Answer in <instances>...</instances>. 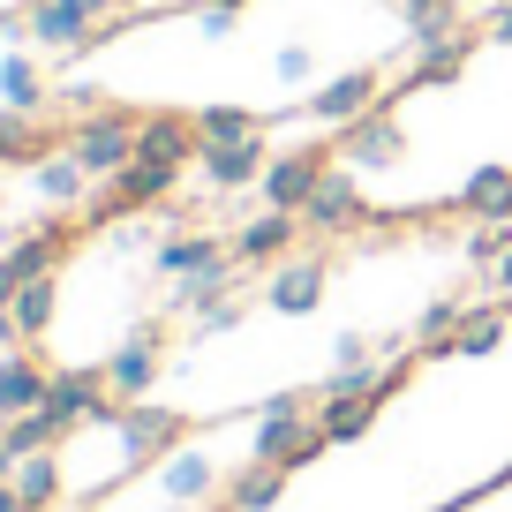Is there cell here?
<instances>
[{
	"mask_svg": "<svg viewBox=\"0 0 512 512\" xmlns=\"http://www.w3.org/2000/svg\"><path fill=\"white\" fill-rule=\"evenodd\" d=\"M68 437V422L53 415V407H31V415H16V422H0V445L16 452V460H31V452H53Z\"/></svg>",
	"mask_w": 512,
	"mask_h": 512,
	"instance_id": "24",
	"label": "cell"
},
{
	"mask_svg": "<svg viewBox=\"0 0 512 512\" xmlns=\"http://www.w3.org/2000/svg\"><path fill=\"white\" fill-rule=\"evenodd\" d=\"M505 241H512V226H475V234H467V256H475L482 272H497V256H505Z\"/></svg>",
	"mask_w": 512,
	"mask_h": 512,
	"instance_id": "31",
	"label": "cell"
},
{
	"mask_svg": "<svg viewBox=\"0 0 512 512\" xmlns=\"http://www.w3.org/2000/svg\"><path fill=\"white\" fill-rule=\"evenodd\" d=\"M294 234H309L302 211H264V219L234 226V264H287V256H294Z\"/></svg>",
	"mask_w": 512,
	"mask_h": 512,
	"instance_id": "8",
	"label": "cell"
},
{
	"mask_svg": "<svg viewBox=\"0 0 512 512\" xmlns=\"http://www.w3.org/2000/svg\"><path fill=\"white\" fill-rule=\"evenodd\" d=\"M31 181H38V196H46L53 211H76L83 196L98 189V181H91V166H83L76 151H68V159H53V151H46V159H38V174H31Z\"/></svg>",
	"mask_w": 512,
	"mask_h": 512,
	"instance_id": "19",
	"label": "cell"
},
{
	"mask_svg": "<svg viewBox=\"0 0 512 512\" xmlns=\"http://www.w3.org/2000/svg\"><path fill=\"white\" fill-rule=\"evenodd\" d=\"M482 38H490V46H512V0H497V8H490V23H482Z\"/></svg>",
	"mask_w": 512,
	"mask_h": 512,
	"instance_id": "34",
	"label": "cell"
},
{
	"mask_svg": "<svg viewBox=\"0 0 512 512\" xmlns=\"http://www.w3.org/2000/svg\"><path fill=\"white\" fill-rule=\"evenodd\" d=\"M106 400H113L106 369H53V384H46V407L68 422V430H76V422H91Z\"/></svg>",
	"mask_w": 512,
	"mask_h": 512,
	"instance_id": "11",
	"label": "cell"
},
{
	"mask_svg": "<svg viewBox=\"0 0 512 512\" xmlns=\"http://www.w3.org/2000/svg\"><path fill=\"white\" fill-rule=\"evenodd\" d=\"M61 490H68L61 452H31V460L16 467V497H23V512H53V505H61Z\"/></svg>",
	"mask_w": 512,
	"mask_h": 512,
	"instance_id": "22",
	"label": "cell"
},
{
	"mask_svg": "<svg viewBox=\"0 0 512 512\" xmlns=\"http://www.w3.org/2000/svg\"><path fill=\"white\" fill-rule=\"evenodd\" d=\"M377 392H317V430L332 437V445H354V437H369V422H377Z\"/></svg>",
	"mask_w": 512,
	"mask_h": 512,
	"instance_id": "15",
	"label": "cell"
},
{
	"mask_svg": "<svg viewBox=\"0 0 512 512\" xmlns=\"http://www.w3.org/2000/svg\"><path fill=\"white\" fill-rule=\"evenodd\" d=\"M339 166V151H324V144H294V151H279L272 166H264V211H302L309 196H317V181Z\"/></svg>",
	"mask_w": 512,
	"mask_h": 512,
	"instance_id": "1",
	"label": "cell"
},
{
	"mask_svg": "<svg viewBox=\"0 0 512 512\" xmlns=\"http://www.w3.org/2000/svg\"><path fill=\"white\" fill-rule=\"evenodd\" d=\"M83 31H91V16H83L76 0H31L23 8V38L31 46H53V53H76Z\"/></svg>",
	"mask_w": 512,
	"mask_h": 512,
	"instance_id": "12",
	"label": "cell"
},
{
	"mask_svg": "<svg viewBox=\"0 0 512 512\" xmlns=\"http://www.w3.org/2000/svg\"><path fill=\"white\" fill-rule=\"evenodd\" d=\"M294 467H272V460H249L234 482H226V512H272L279 497H287Z\"/></svg>",
	"mask_w": 512,
	"mask_h": 512,
	"instance_id": "18",
	"label": "cell"
},
{
	"mask_svg": "<svg viewBox=\"0 0 512 512\" xmlns=\"http://www.w3.org/2000/svg\"><path fill=\"white\" fill-rule=\"evenodd\" d=\"M0 302H16V272H8V256H0Z\"/></svg>",
	"mask_w": 512,
	"mask_h": 512,
	"instance_id": "38",
	"label": "cell"
},
{
	"mask_svg": "<svg viewBox=\"0 0 512 512\" xmlns=\"http://www.w3.org/2000/svg\"><path fill=\"white\" fill-rule=\"evenodd\" d=\"M16 467H23V460H16L8 445H0V482H16Z\"/></svg>",
	"mask_w": 512,
	"mask_h": 512,
	"instance_id": "39",
	"label": "cell"
},
{
	"mask_svg": "<svg viewBox=\"0 0 512 512\" xmlns=\"http://www.w3.org/2000/svg\"><path fill=\"white\" fill-rule=\"evenodd\" d=\"M196 166H204L211 189H256L272 159H264V136H241V144H204Z\"/></svg>",
	"mask_w": 512,
	"mask_h": 512,
	"instance_id": "10",
	"label": "cell"
},
{
	"mask_svg": "<svg viewBox=\"0 0 512 512\" xmlns=\"http://www.w3.org/2000/svg\"><path fill=\"white\" fill-rule=\"evenodd\" d=\"M460 211L475 226H512V166H475L460 181Z\"/></svg>",
	"mask_w": 512,
	"mask_h": 512,
	"instance_id": "14",
	"label": "cell"
},
{
	"mask_svg": "<svg viewBox=\"0 0 512 512\" xmlns=\"http://www.w3.org/2000/svg\"><path fill=\"white\" fill-rule=\"evenodd\" d=\"M196 324H204V332H234V324H241V302L226 294V302H211V309H204Z\"/></svg>",
	"mask_w": 512,
	"mask_h": 512,
	"instance_id": "33",
	"label": "cell"
},
{
	"mask_svg": "<svg viewBox=\"0 0 512 512\" xmlns=\"http://www.w3.org/2000/svg\"><path fill=\"white\" fill-rule=\"evenodd\" d=\"M68 151L91 166V181H113L121 166H136V121L113 113V106H98V113H83V128L68 136Z\"/></svg>",
	"mask_w": 512,
	"mask_h": 512,
	"instance_id": "2",
	"label": "cell"
},
{
	"mask_svg": "<svg viewBox=\"0 0 512 512\" xmlns=\"http://www.w3.org/2000/svg\"><path fill=\"white\" fill-rule=\"evenodd\" d=\"M400 8H445V16H460L467 0H400Z\"/></svg>",
	"mask_w": 512,
	"mask_h": 512,
	"instance_id": "37",
	"label": "cell"
},
{
	"mask_svg": "<svg viewBox=\"0 0 512 512\" xmlns=\"http://www.w3.org/2000/svg\"><path fill=\"white\" fill-rule=\"evenodd\" d=\"M467 61H475V38H467V31H452L445 46H422V53H415L407 83H415V91H430V83H452V76H460Z\"/></svg>",
	"mask_w": 512,
	"mask_h": 512,
	"instance_id": "25",
	"label": "cell"
},
{
	"mask_svg": "<svg viewBox=\"0 0 512 512\" xmlns=\"http://www.w3.org/2000/svg\"><path fill=\"white\" fill-rule=\"evenodd\" d=\"M234 294V256H219L211 272H196V279H174V309H189V317H204L211 302H226Z\"/></svg>",
	"mask_w": 512,
	"mask_h": 512,
	"instance_id": "29",
	"label": "cell"
},
{
	"mask_svg": "<svg viewBox=\"0 0 512 512\" xmlns=\"http://www.w3.org/2000/svg\"><path fill=\"white\" fill-rule=\"evenodd\" d=\"M16 347H23V324H16V309L0 302V354H16Z\"/></svg>",
	"mask_w": 512,
	"mask_h": 512,
	"instance_id": "35",
	"label": "cell"
},
{
	"mask_svg": "<svg viewBox=\"0 0 512 512\" xmlns=\"http://www.w3.org/2000/svg\"><path fill=\"white\" fill-rule=\"evenodd\" d=\"M38 98H46V76H38V61H31V53H8V61H0V106L38 113Z\"/></svg>",
	"mask_w": 512,
	"mask_h": 512,
	"instance_id": "30",
	"label": "cell"
},
{
	"mask_svg": "<svg viewBox=\"0 0 512 512\" xmlns=\"http://www.w3.org/2000/svg\"><path fill=\"white\" fill-rule=\"evenodd\" d=\"M46 362L38 354H0V422H16V415H31V407H46Z\"/></svg>",
	"mask_w": 512,
	"mask_h": 512,
	"instance_id": "13",
	"label": "cell"
},
{
	"mask_svg": "<svg viewBox=\"0 0 512 512\" xmlns=\"http://www.w3.org/2000/svg\"><path fill=\"white\" fill-rule=\"evenodd\" d=\"M362 219H369V196H362V174H354V166H332V174L317 181V196L302 204L309 234H354Z\"/></svg>",
	"mask_w": 512,
	"mask_h": 512,
	"instance_id": "5",
	"label": "cell"
},
{
	"mask_svg": "<svg viewBox=\"0 0 512 512\" xmlns=\"http://www.w3.org/2000/svg\"><path fill=\"white\" fill-rule=\"evenodd\" d=\"M505 317H512V302H490V309L467 302V317H460V332H452L445 354H467V362H475V354H497L505 347Z\"/></svg>",
	"mask_w": 512,
	"mask_h": 512,
	"instance_id": "23",
	"label": "cell"
},
{
	"mask_svg": "<svg viewBox=\"0 0 512 512\" xmlns=\"http://www.w3.org/2000/svg\"><path fill=\"white\" fill-rule=\"evenodd\" d=\"M196 136L204 144H241V136H264V113L256 106H196Z\"/></svg>",
	"mask_w": 512,
	"mask_h": 512,
	"instance_id": "28",
	"label": "cell"
},
{
	"mask_svg": "<svg viewBox=\"0 0 512 512\" xmlns=\"http://www.w3.org/2000/svg\"><path fill=\"white\" fill-rule=\"evenodd\" d=\"M204 136H196V113H144L136 121V159H166V166H196Z\"/></svg>",
	"mask_w": 512,
	"mask_h": 512,
	"instance_id": "7",
	"label": "cell"
},
{
	"mask_svg": "<svg viewBox=\"0 0 512 512\" xmlns=\"http://www.w3.org/2000/svg\"><path fill=\"white\" fill-rule=\"evenodd\" d=\"M159 362H166V332H159V324L128 332L121 347L106 354V384H113V400H144L151 384H159Z\"/></svg>",
	"mask_w": 512,
	"mask_h": 512,
	"instance_id": "6",
	"label": "cell"
},
{
	"mask_svg": "<svg viewBox=\"0 0 512 512\" xmlns=\"http://www.w3.org/2000/svg\"><path fill=\"white\" fill-rule=\"evenodd\" d=\"M0 512H23V497H16V482H0Z\"/></svg>",
	"mask_w": 512,
	"mask_h": 512,
	"instance_id": "40",
	"label": "cell"
},
{
	"mask_svg": "<svg viewBox=\"0 0 512 512\" xmlns=\"http://www.w3.org/2000/svg\"><path fill=\"white\" fill-rule=\"evenodd\" d=\"M490 287H505V294H512V241H505V256H497V272H490Z\"/></svg>",
	"mask_w": 512,
	"mask_h": 512,
	"instance_id": "36",
	"label": "cell"
},
{
	"mask_svg": "<svg viewBox=\"0 0 512 512\" xmlns=\"http://www.w3.org/2000/svg\"><path fill=\"white\" fill-rule=\"evenodd\" d=\"M264 302H272L279 317H309V309L324 302V264H317V256H302V264H279L272 287H264Z\"/></svg>",
	"mask_w": 512,
	"mask_h": 512,
	"instance_id": "17",
	"label": "cell"
},
{
	"mask_svg": "<svg viewBox=\"0 0 512 512\" xmlns=\"http://www.w3.org/2000/svg\"><path fill=\"white\" fill-rule=\"evenodd\" d=\"M159 490L174 497V505H196V497L219 490V467H211L204 452H166L159 460Z\"/></svg>",
	"mask_w": 512,
	"mask_h": 512,
	"instance_id": "21",
	"label": "cell"
},
{
	"mask_svg": "<svg viewBox=\"0 0 512 512\" xmlns=\"http://www.w3.org/2000/svg\"><path fill=\"white\" fill-rule=\"evenodd\" d=\"M113 430H121V460H128V475H136V467H151V460H166V452L181 445V430H189V422L174 415V407H151V400H128L121 407V422H113Z\"/></svg>",
	"mask_w": 512,
	"mask_h": 512,
	"instance_id": "4",
	"label": "cell"
},
{
	"mask_svg": "<svg viewBox=\"0 0 512 512\" xmlns=\"http://www.w3.org/2000/svg\"><path fill=\"white\" fill-rule=\"evenodd\" d=\"M38 159H46V128L31 113L0 106V166H38Z\"/></svg>",
	"mask_w": 512,
	"mask_h": 512,
	"instance_id": "26",
	"label": "cell"
},
{
	"mask_svg": "<svg viewBox=\"0 0 512 512\" xmlns=\"http://www.w3.org/2000/svg\"><path fill=\"white\" fill-rule=\"evenodd\" d=\"M61 256H68V226H38V234H23L16 249H8V272H16V287L23 279H53Z\"/></svg>",
	"mask_w": 512,
	"mask_h": 512,
	"instance_id": "20",
	"label": "cell"
},
{
	"mask_svg": "<svg viewBox=\"0 0 512 512\" xmlns=\"http://www.w3.org/2000/svg\"><path fill=\"white\" fill-rule=\"evenodd\" d=\"M279 76H287V83H309V68H317V61H309V46H279Z\"/></svg>",
	"mask_w": 512,
	"mask_h": 512,
	"instance_id": "32",
	"label": "cell"
},
{
	"mask_svg": "<svg viewBox=\"0 0 512 512\" xmlns=\"http://www.w3.org/2000/svg\"><path fill=\"white\" fill-rule=\"evenodd\" d=\"M8 309H16L23 339H46V332H53V317H61V287H53V279H23Z\"/></svg>",
	"mask_w": 512,
	"mask_h": 512,
	"instance_id": "27",
	"label": "cell"
},
{
	"mask_svg": "<svg viewBox=\"0 0 512 512\" xmlns=\"http://www.w3.org/2000/svg\"><path fill=\"white\" fill-rule=\"evenodd\" d=\"M219 256H234V241H219V234H166L159 249H151V264H159L166 279H196V272H211Z\"/></svg>",
	"mask_w": 512,
	"mask_h": 512,
	"instance_id": "16",
	"label": "cell"
},
{
	"mask_svg": "<svg viewBox=\"0 0 512 512\" xmlns=\"http://www.w3.org/2000/svg\"><path fill=\"white\" fill-rule=\"evenodd\" d=\"M377 91H384V83H377V68H354V76H332V83H324V91L309 98L302 113H309V121L347 128V121H362V113L377 106Z\"/></svg>",
	"mask_w": 512,
	"mask_h": 512,
	"instance_id": "9",
	"label": "cell"
},
{
	"mask_svg": "<svg viewBox=\"0 0 512 512\" xmlns=\"http://www.w3.org/2000/svg\"><path fill=\"white\" fill-rule=\"evenodd\" d=\"M400 159H407V128L392 121V106H369L362 121L339 128V166H354V174H384Z\"/></svg>",
	"mask_w": 512,
	"mask_h": 512,
	"instance_id": "3",
	"label": "cell"
}]
</instances>
